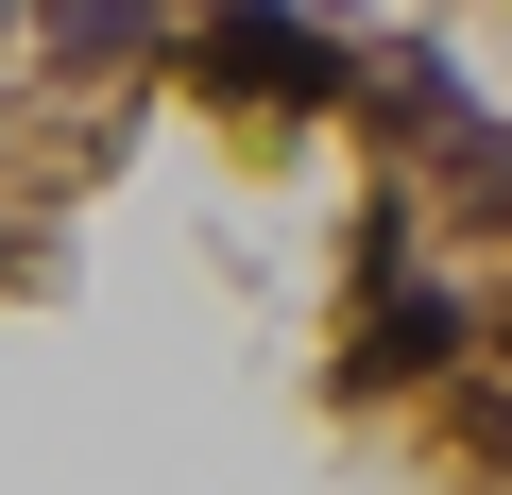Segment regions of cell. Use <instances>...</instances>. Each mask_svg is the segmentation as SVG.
<instances>
[{"label":"cell","instance_id":"obj_1","mask_svg":"<svg viewBox=\"0 0 512 495\" xmlns=\"http://www.w3.org/2000/svg\"><path fill=\"white\" fill-rule=\"evenodd\" d=\"M205 69H222L239 103H342V52H325L308 18H205Z\"/></svg>","mask_w":512,"mask_h":495}]
</instances>
